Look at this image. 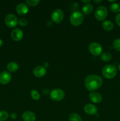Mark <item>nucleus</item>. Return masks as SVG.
Here are the masks:
<instances>
[{
	"instance_id": "obj_1",
	"label": "nucleus",
	"mask_w": 120,
	"mask_h": 121,
	"mask_svg": "<svg viewBox=\"0 0 120 121\" xmlns=\"http://www.w3.org/2000/svg\"><path fill=\"white\" fill-rule=\"evenodd\" d=\"M103 83L102 78L95 74L88 76L85 80V85L89 91H94L101 87Z\"/></svg>"
},
{
	"instance_id": "obj_2",
	"label": "nucleus",
	"mask_w": 120,
	"mask_h": 121,
	"mask_svg": "<svg viewBox=\"0 0 120 121\" xmlns=\"http://www.w3.org/2000/svg\"><path fill=\"white\" fill-rule=\"evenodd\" d=\"M102 73L107 79H112L117 74V70L114 65H107L102 69Z\"/></svg>"
},
{
	"instance_id": "obj_3",
	"label": "nucleus",
	"mask_w": 120,
	"mask_h": 121,
	"mask_svg": "<svg viewBox=\"0 0 120 121\" xmlns=\"http://www.w3.org/2000/svg\"><path fill=\"white\" fill-rule=\"evenodd\" d=\"M71 24L74 26H79L84 21V15L81 12L75 11L72 13L69 18Z\"/></svg>"
},
{
	"instance_id": "obj_4",
	"label": "nucleus",
	"mask_w": 120,
	"mask_h": 121,
	"mask_svg": "<svg viewBox=\"0 0 120 121\" xmlns=\"http://www.w3.org/2000/svg\"><path fill=\"white\" fill-rule=\"evenodd\" d=\"M65 92L61 89H54L49 93V97L54 101L59 102L65 98Z\"/></svg>"
},
{
	"instance_id": "obj_5",
	"label": "nucleus",
	"mask_w": 120,
	"mask_h": 121,
	"mask_svg": "<svg viewBox=\"0 0 120 121\" xmlns=\"http://www.w3.org/2000/svg\"><path fill=\"white\" fill-rule=\"evenodd\" d=\"M108 15V11L104 6H99L95 11V17L98 21H103Z\"/></svg>"
},
{
	"instance_id": "obj_6",
	"label": "nucleus",
	"mask_w": 120,
	"mask_h": 121,
	"mask_svg": "<svg viewBox=\"0 0 120 121\" xmlns=\"http://www.w3.org/2000/svg\"><path fill=\"white\" fill-rule=\"evenodd\" d=\"M88 49L91 54L95 56H100L102 52V47L101 45L96 42L91 43L89 45Z\"/></svg>"
},
{
	"instance_id": "obj_7",
	"label": "nucleus",
	"mask_w": 120,
	"mask_h": 121,
	"mask_svg": "<svg viewBox=\"0 0 120 121\" xmlns=\"http://www.w3.org/2000/svg\"><path fill=\"white\" fill-rule=\"evenodd\" d=\"M5 22L6 25L9 28H13L18 24L17 17L14 14H9L5 17Z\"/></svg>"
},
{
	"instance_id": "obj_8",
	"label": "nucleus",
	"mask_w": 120,
	"mask_h": 121,
	"mask_svg": "<svg viewBox=\"0 0 120 121\" xmlns=\"http://www.w3.org/2000/svg\"><path fill=\"white\" fill-rule=\"evenodd\" d=\"M64 13L61 9H56L51 15L52 21L56 24H58L62 21L64 18Z\"/></svg>"
},
{
	"instance_id": "obj_9",
	"label": "nucleus",
	"mask_w": 120,
	"mask_h": 121,
	"mask_svg": "<svg viewBox=\"0 0 120 121\" xmlns=\"http://www.w3.org/2000/svg\"><path fill=\"white\" fill-rule=\"evenodd\" d=\"M11 74L7 71H4L0 73V83L2 85L8 84L11 80Z\"/></svg>"
},
{
	"instance_id": "obj_10",
	"label": "nucleus",
	"mask_w": 120,
	"mask_h": 121,
	"mask_svg": "<svg viewBox=\"0 0 120 121\" xmlns=\"http://www.w3.org/2000/svg\"><path fill=\"white\" fill-rule=\"evenodd\" d=\"M11 35L14 41H20L23 38V31L20 28H15L12 31Z\"/></svg>"
},
{
	"instance_id": "obj_11",
	"label": "nucleus",
	"mask_w": 120,
	"mask_h": 121,
	"mask_svg": "<svg viewBox=\"0 0 120 121\" xmlns=\"http://www.w3.org/2000/svg\"><path fill=\"white\" fill-rule=\"evenodd\" d=\"M33 73L34 76L37 78H42L47 73V70L44 66H38L33 70Z\"/></svg>"
},
{
	"instance_id": "obj_12",
	"label": "nucleus",
	"mask_w": 120,
	"mask_h": 121,
	"mask_svg": "<svg viewBox=\"0 0 120 121\" xmlns=\"http://www.w3.org/2000/svg\"><path fill=\"white\" fill-rule=\"evenodd\" d=\"M36 115L31 111H26L22 115V119L24 121H35Z\"/></svg>"
},
{
	"instance_id": "obj_13",
	"label": "nucleus",
	"mask_w": 120,
	"mask_h": 121,
	"mask_svg": "<svg viewBox=\"0 0 120 121\" xmlns=\"http://www.w3.org/2000/svg\"><path fill=\"white\" fill-rule=\"evenodd\" d=\"M84 111L87 114L93 115H95L97 113L98 108L95 105L88 104L84 106Z\"/></svg>"
},
{
	"instance_id": "obj_14",
	"label": "nucleus",
	"mask_w": 120,
	"mask_h": 121,
	"mask_svg": "<svg viewBox=\"0 0 120 121\" xmlns=\"http://www.w3.org/2000/svg\"><path fill=\"white\" fill-rule=\"evenodd\" d=\"M89 99L94 104H99L102 100V97L101 95L98 92H93L90 93L89 95Z\"/></svg>"
},
{
	"instance_id": "obj_15",
	"label": "nucleus",
	"mask_w": 120,
	"mask_h": 121,
	"mask_svg": "<svg viewBox=\"0 0 120 121\" xmlns=\"http://www.w3.org/2000/svg\"><path fill=\"white\" fill-rule=\"evenodd\" d=\"M16 11L20 15H25L28 12V7L24 3H20L16 6Z\"/></svg>"
},
{
	"instance_id": "obj_16",
	"label": "nucleus",
	"mask_w": 120,
	"mask_h": 121,
	"mask_svg": "<svg viewBox=\"0 0 120 121\" xmlns=\"http://www.w3.org/2000/svg\"><path fill=\"white\" fill-rule=\"evenodd\" d=\"M7 70L11 72H15L19 69V66L18 63L14 61L9 63L7 66Z\"/></svg>"
},
{
	"instance_id": "obj_17",
	"label": "nucleus",
	"mask_w": 120,
	"mask_h": 121,
	"mask_svg": "<svg viewBox=\"0 0 120 121\" xmlns=\"http://www.w3.org/2000/svg\"><path fill=\"white\" fill-rule=\"evenodd\" d=\"M93 9H94V7L91 4H85L82 7V11L85 14H89L92 12Z\"/></svg>"
},
{
	"instance_id": "obj_18",
	"label": "nucleus",
	"mask_w": 120,
	"mask_h": 121,
	"mask_svg": "<svg viewBox=\"0 0 120 121\" xmlns=\"http://www.w3.org/2000/svg\"><path fill=\"white\" fill-rule=\"evenodd\" d=\"M102 27L106 31H111L114 28V24L111 21H105L103 22L102 24Z\"/></svg>"
},
{
	"instance_id": "obj_19",
	"label": "nucleus",
	"mask_w": 120,
	"mask_h": 121,
	"mask_svg": "<svg viewBox=\"0 0 120 121\" xmlns=\"http://www.w3.org/2000/svg\"><path fill=\"white\" fill-rule=\"evenodd\" d=\"M112 59V55L111 53H108V52H105V53H102V55L101 56V59L102 61L107 62V61H109L111 60Z\"/></svg>"
},
{
	"instance_id": "obj_20",
	"label": "nucleus",
	"mask_w": 120,
	"mask_h": 121,
	"mask_svg": "<svg viewBox=\"0 0 120 121\" xmlns=\"http://www.w3.org/2000/svg\"><path fill=\"white\" fill-rule=\"evenodd\" d=\"M69 121H82L81 117L77 113H71L68 117Z\"/></svg>"
},
{
	"instance_id": "obj_21",
	"label": "nucleus",
	"mask_w": 120,
	"mask_h": 121,
	"mask_svg": "<svg viewBox=\"0 0 120 121\" xmlns=\"http://www.w3.org/2000/svg\"><path fill=\"white\" fill-rule=\"evenodd\" d=\"M110 9L113 13H119L120 12V4L118 3L112 4L110 5Z\"/></svg>"
},
{
	"instance_id": "obj_22",
	"label": "nucleus",
	"mask_w": 120,
	"mask_h": 121,
	"mask_svg": "<svg viewBox=\"0 0 120 121\" xmlns=\"http://www.w3.org/2000/svg\"><path fill=\"white\" fill-rule=\"evenodd\" d=\"M31 98L35 100H39L40 98V93L36 90H32L31 91Z\"/></svg>"
},
{
	"instance_id": "obj_23",
	"label": "nucleus",
	"mask_w": 120,
	"mask_h": 121,
	"mask_svg": "<svg viewBox=\"0 0 120 121\" xmlns=\"http://www.w3.org/2000/svg\"><path fill=\"white\" fill-rule=\"evenodd\" d=\"M9 115L5 111H0V121H5L8 118Z\"/></svg>"
},
{
	"instance_id": "obj_24",
	"label": "nucleus",
	"mask_w": 120,
	"mask_h": 121,
	"mask_svg": "<svg viewBox=\"0 0 120 121\" xmlns=\"http://www.w3.org/2000/svg\"><path fill=\"white\" fill-rule=\"evenodd\" d=\"M113 47L115 50L120 52V39L115 40L113 42Z\"/></svg>"
},
{
	"instance_id": "obj_25",
	"label": "nucleus",
	"mask_w": 120,
	"mask_h": 121,
	"mask_svg": "<svg viewBox=\"0 0 120 121\" xmlns=\"http://www.w3.org/2000/svg\"><path fill=\"white\" fill-rule=\"evenodd\" d=\"M26 2L28 5L31 7H35L40 3V1L39 0H27Z\"/></svg>"
},
{
	"instance_id": "obj_26",
	"label": "nucleus",
	"mask_w": 120,
	"mask_h": 121,
	"mask_svg": "<svg viewBox=\"0 0 120 121\" xmlns=\"http://www.w3.org/2000/svg\"><path fill=\"white\" fill-rule=\"evenodd\" d=\"M19 24L21 26H25L28 24V21H27L26 19L25 18H21L20 20H19Z\"/></svg>"
},
{
	"instance_id": "obj_27",
	"label": "nucleus",
	"mask_w": 120,
	"mask_h": 121,
	"mask_svg": "<svg viewBox=\"0 0 120 121\" xmlns=\"http://www.w3.org/2000/svg\"><path fill=\"white\" fill-rule=\"evenodd\" d=\"M115 21H116L118 26L120 27V13L116 15V17H115Z\"/></svg>"
},
{
	"instance_id": "obj_28",
	"label": "nucleus",
	"mask_w": 120,
	"mask_h": 121,
	"mask_svg": "<svg viewBox=\"0 0 120 121\" xmlns=\"http://www.w3.org/2000/svg\"><path fill=\"white\" fill-rule=\"evenodd\" d=\"M42 93H43V94L44 95H48L49 93V91L48 89H44L42 91Z\"/></svg>"
},
{
	"instance_id": "obj_29",
	"label": "nucleus",
	"mask_w": 120,
	"mask_h": 121,
	"mask_svg": "<svg viewBox=\"0 0 120 121\" xmlns=\"http://www.w3.org/2000/svg\"><path fill=\"white\" fill-rule=\"evenodd\" d=\"M10 117H11V118H12V119H16V113H12L11 114Z\"/></svg>"
},
{
	"instance_id": "obj_30",
	"label": "nucleus",
	"mask_w": 120,
	"mask_h": 121,
	"mask_svg": "<svg viewBox=\"0 0 120 121\" xmlns=\"http://www.w3.org/2000/svg\"><path fill=\"white\" fill-rule=\"evenodd\" d=\"M94 2L95 4H100L101 2H102V1H101V0H95V1H94Z\"/></svg>"
},
{
	"instance_id": "obj_31",
	"label": "nucleus",
	"mask_w": 120,
	"mask_h": 121,
	"mask_svg": "<svg viewBox=\"0 0 120 121\" xmlns=\"http://www.w3.org/2000/svg\"><path fill=\"white\" fill-rule=\"evenodd\" d=\"M82 2H84V3H85V4H89V2H91V1L90 0H87V1H84V0H82Z\"/></svg>"
},
{
	"instance_id": "obj_32",
	"label": "nucleus",
	"mask_w": 120,
	"mask_h": 121,
	"mask_svg": "<svg viewBox=\"0 0 120 121\" xmlns=\"http://www.w3.org/2000/svg\"><path fill=\"white\" fill-rule=\"evenodd\" d=\"M2 46V41L1 39H0V47Z\"/></svg>"
},
{
	"instance_id": "obj_33",
	"label": "nucleus",
	"mask_w": 120,
	"mask_h": 121,
	"mask_svg": "<svg viewBox=\"0 0 120 121\" xmlns=\"http://www.w3.org/2000/svg\"><path fill=\"white\" fill-rule=\"evenodd\" d=\"M46 65H47V67H48V66H49V65H48V63H44V66H46Z\"/></svg>"
},
{
	"instance_id": "obj_34",
	"label": "nucleus",
	"mask_w": 120,
	"mask_h": 121,
	"mask_svg": "<svg viewBox=\"0 0 120 121\" xmlns=\"http://www.w3.org/2000/svg\"><path fill=\"white\" fill-rule=\"evenodd\" d=\"M118 69L120 70V63L119 64V65H118Z\"/></svg>"
}]
</instances>
